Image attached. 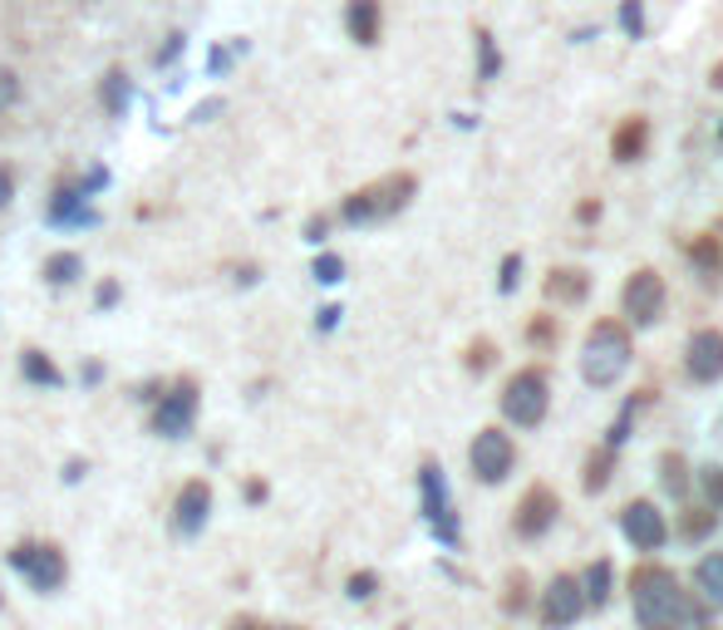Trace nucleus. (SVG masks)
<instances>
[{
  "instance_id": "nucleus-2",
  "label": "nucleus",
  "mask_w": 723,
  "mask_h": 630,
  "mask_svg": "<svg viewBox=\"0 0 723 630\" xmlns=\"http://www.w3.org/2000/svg\"><path fill=\"white\" fill-rule=\"evenodd\" d=\"M630 354H635V346H630V330L620 326V320H595L591 336H585V346H581L585 384H595V389L615 384L620 374L630 370Z\"/></svg>"
},
{
  "instance_id": "nucleus-25",
  "label": "nucleus",
  "mask_w": 723,
  "mask_h": 630,
  "mask_svg": "<svg viewBox=\"0 0 723 630\" xmlns=\"http://www.w3.org/2000/svg\"><path fill=\"white\" fill-rule=\"evenodd\" d=\"M79 271H84V261H79L74 251H60V257L44 261V281H50V286H69Z\"/></svg>"
},
{
  "instance_id": "nucleus-8",
  "label": "nucleus",
  "mask_w": 723,
  "mask_h": 630,
  "mask_svg": "<svg viewBox=\"0 0 723 630\" xmlns=\"http://www.w3.org/2000/svg\"><path fill=\"white\" fill-rule=\"evenodd\" d=\"M10 567L16 571H26V581L34 591H60L64 587V577H69V567H64V552L60 547H50V542H20L16 552H10Z\"/></svg>"
},
{
  "instance_id": "nucleus-4",
  "label": "nucleus",
  "mask_w": 723,
  "mask_h": 630,
  "mask_svg": "<svg viewBox=\"0 0 723 630\" xmlns=\"http://www.w3.org/2000/svg\"><path fill=\"white\" fill-rule=\"evenodd\" d=\"M546 409H551V384H546V374L536 370H516L508 389H502V414H508L516 429H536V423L546 419Z\"/></svg>"
},
{
  "instance_id": "nucleus-36",
  "label": "nucleus",
  "mask_w": 723,
  "mask_h": 630,
  "mask_svg": "<svg viewBox=\"0 0 723 630\" xmlns=\"http://www.w3.org/2000/svg\"><path fill=\"white\" fill-rule=\"evenodd\" d=\"M468 364H473V370H488V364H492V346H488V340H478V346L468 350Z\"/></svg>"
},
{
  "instance_id": "nucleus-13",
  "label": "nucleus",
  "mask_w": 723,
  "mask_h": 630,
  "mask_svg": "<svg viewBox=\"0 0 723 630\" xmlns=\"http://www.w3.org/2000/svg\"><path fill=\"white\" fill-rule=\"evenodd\" d=\"M556 512H561L556 492H551V488H532L522 502H516V537H526V542H532V537L551 532Z\"/></svg>"
},
{
  "instance_id": "nucleus-43",
  "label": "nucleus",
  "mask_w": 723,
  "mask_h": 630,
  "mask_svg": "<svg viewBox=\"0 0 723 630\" xmlns=\"http://www.w3.org/2000/svg\"><path fill=\"white\" fill-rule=\"evenodd\" d=\"M714 89H723V64H714V79H709Z\"/></svg>"
},
{
  "instance_id": "nucleus-26",
  "label": "nucleus",
  "mask_w": 723,
  "mask_h": 630,
  "mask_svg": "<svg viewBox=\"0 0 723 630\" xmlns=\"http://www.w3.org/2000/svg\"><path fill=\"white\" fill-rule=\"evenodd\" d=\"M660 478H664V488H670L674 498H684V492H689V463L680 453H664L660 458Z\"/></svg>"
},
{
  "instance_id": "nucleus-12",
  "label": "nucleus",
  "mask_w": 723,
  "mask_h": 630,
  "mask_svg": "<svg viewBox=\"0 0 723 630\" xmlns=\"http://www.w3.org/2000/svg\"><path fill=\"white\" fill-rule=\"evenodd\" d=\"M620 532H625L630 547H640V552H660L670 527H664V512L654 508V502H630V508L620 512Z\"/></svg>"
},
{
  "instance_id": "nucleus-16",
  "label": "nucleus",
  "mask_w": 723,
  "mask_h": 630,
  "mask_svg": "<svg viewBox=\"0 0 723 630\" xmlns=\"http://www.w3.org/2000/svg\"><path fill=\"white\" fill-rule=\"evenodd\" d=\"M84 198L89 192L79 188L74 178H60V188H54V198H50V222H94V212L84 208Z\"/></svg>"
},
{
  "instance_id": "nucleus-31",
  "label": "nucleus",
  "mask_w": 723,
  "mask_h": 630,
  "mask_svg": "<svg viewBox=\"0 0 723 630\" xmlns=\"http://www.w3.org/2000/svg\"><path fill=\"white\" fill-rule=\"evenodd\" d=\"M310 271H315V281H325V286H335V281L344 277V261L335 257V251H325V257H315V267H310Z\"/></svg>"
},
{
  "instance_id": "nucleus-40",
  "label": "nucleus",
  "mask_w": 723,
  "mask_h": 630,
  "mask_svg": "<svg viewBox=\"0 0 723 630\" xmlns=\"http://www.w3.org/2000/svg\"><path fill=\"white\" fill-rule=\"evenodd\" d=\"M325 227H330V222H325V217H315V222H310V227H305V237H310V242H325Z\"/></svg>"
},
{
  "instance_id": "nucleus-35",
  "label": "nucleus",
  "mask_w": 723,
  "mask_h": 630,
  "mask_svg": "<svg viewBox=\"0 0 723 630\" xmlns=\"http://www.w3.org/2000/svg\"><path fill=\"white\" fill-rule=\"evenodd\" d=\"M526 340H532V346H551V340H556V326H551L546 316H536L532 326H526Z\"/></svg>"
},
{
  "instance_id": "nucleus-3",
  "label": "nucleus",
  "mask_w": 723,
  "mask_h": 630,
  "mask_svg": "<svg viewBox=\"0 0 723 630\" xmlns=\"http://www.w3.org/2000/svg\"><path fill=\"white\" fill-rule=\"evenodd\" d=\"M413 188H419V182H413L409 173H394V178H384V182H370V188H360V192H350V198H344L340 217H344L350 227L384 222V217H394V212L409 208Z\"/></svg>"
},
{
  "instance_id": "nucleus-24",
  "label": "nucleus",
  "mask_w": 723,
  "mask_h": 630,
  "mask_svg": "<svg viewBox=\"0 0 723 630\" xmlns=\"http://www.w3.org/2000/svg\"><path fill=\"white\" fill-rule=\"evenodd\" d=\"M689 261H694L699 277H714L719 271V237H694V242H689Z\"/></svg>"
},
{
  "instance_id": "nucleus-23",
  "label": "nucleus",
  "mask_w": 723,
  "mask_h": 630,
  "mask_svg": "<svg viewBox=\"0 0 723 630\" xmlns=\"http://www.w3.org/2000/svg\"><path fill=\"white\" fill-rule=\"evenodd\" d=\"M719 527V518H714V508H689L684 518H680V537L684 542H704L709 532Z\"/></svg>"
},
{
  "instance_id": "nucleus-33",
  "label": "nucleus",
  "mask_w": 723,
  "mask_h": 630,
  "mask_svg": "<svg viewBox=\"0 0 723 630\" xmlns=\"http://www.w3.org/2000/svg\"><path fill=\"white\" fill-rule=\"evenodd\" d=\"M20 99V74L16 70H0V113Z\"/></svg>"
},
{
  "instance_id": "nucleus-1",
  "label": "nucleus",
  "mask_w": 723,
  "mask_h": 630,
  "mask_svg": "<svg viewBox=\"0 0 723 630\" xmlns=\"http://www.w3.org/2000/svg\"><path fill=\"white\" fill-rule=\"evenodd\" d=\"M630 596H635L640 630H680L689 621V596L674 581V571L664 567H640L630 581Z\"/></svg>"
},
{
  "instance_id": "nucleus-20",
  "label": "nucleus",
  "mask_w": 723,
  "mask_h": 630,
  "mask_svg": "<svg viewBox=\"0 0 723 630\" xmlns=\"http://www.w3.org/2000/svg\"><path fill=\"white\" fill-rule=\"evenodd\" d=\"M99 99H103V113H113V119H123V109H129V99H133L129 74H123V70H109V74H103Z\"/></svg>"
},
{
  "instance_id": "nucleus-41",
  "label": "nucleus",
  "mask_w": 723,
  "mask_h": 630,
  "mask_svg": "<svg viewBox=\"0 0 723 630\" xmlns=\"http://www.w3.org/2000/svg\"><path fill=\"white\" fill-rule=\"evenodd\" d=\"M601 217V202H581V222H595Z\"/></svg>"
},
{
  "instance_id": "nucleus-17",
  "label": "nucleus",
  "mask_w": 723,
  "mask_h": 630,
  "mask_svg": "<svg viewBox=\"0 0 723 630\" xmlns=\"http://www.w3.org/2000/svg\"><path fill=\"white\" fill-rule=\"evenodd\" d=\"M344 30H350L354 44H379V30H384L379 0H350V10H344Z\"/></svg>"
},
{
  "instance_id": "nucleus-29",
  "label": "nucleus",
  "mask_w": 723,
  "mask_h": 630,
  "mask_svg": "<svg viewBox=\"0 0 723 630\" xmlns=\"http://www.w3.org/2000/svg\"><path fill=\"white\" fill-rule=\"evenodd\" d=\"M699 488H704V498H709V508H723V468H714V463H709V468H699Z\"/></svg>"
},
{
  "instance_id": "nucleus-27",
  "label": "nucleus",
  "mask_w": 723,
  "mask_h": 630,
  "mask_svg": "<svg viewBox=\"0 0 723 630\" xmlns=\"http://www.w3.org/2000/svg\"><path fill=\"white\" fill-rule=\"evenodd\" d=\"M502 70V54H498V40L488 36V30H478V79L488 84V79H498Z\"/></svg>"
},
{
  "instance_id": "nucleus-38",
  "label": "nucleus",
  "mask_w": 723,
  "mask_h": 630,
  "mask_svg": "<svg viewBox=\"0 0 723 630\" xmlns=\"http://www.w3.org/2000/svg\"><path fill=\"white\" fill-rule=\"evenodd\" d=\"M113 301H119V281H103V286H99V306H103V311H109Z\"/></svg>"
},
{
  "instance_id": "nucleus-28",
  "label": "nucleus",
  "mask_w": 723,
  "mask_h": 630,
  "mask_svg": "<svg viewBox=\"0 0 723 630\" xmlns=\"http://www.w3.org/2000/svg\"><path fill=\"white\" fill-rule=\"evenodd\" d=\"M611 463H615V449L591 453V463H585V492H601L605 483H611Z\"/></svg>"
},
{
  "instance_id": "nucleus-11",
  "label": "nucleus",
  "mask_w": 723,
  "mask_h": 630,
  "mask_svg": "<svg viewBox=\"0 0 723 630\" xmlns=\"http://www.w3.org/2000/svg\"><path fill=\"white\" fill-rule=\"evenodd\" d=\"M684 374L694 384L723 380V330H694L684 346Z\"/></svg>"
},
{
  "instance_id": "nucleus-15",
  "label": "nucleus",
  "mask_w": 723,
  "mask_h": 630,
  "mask_svg": "<svg viewBox=\"0 0 723 630\" xmlns=\"http://www.w3.org/2000/svg\"><path fill=\"white\" fill-rule=\"evenodd\" d=\"M650 148V119H640V113H630L625 123L611 133V158L615 163H640Z\"/></svg>"
},
{
  "instance_id": "nucleus-21",
  "label": "nucleus",
  "mask_w": 723,
  "mask_h": 630,
  "mask_svg": "<svg viewBox=\"0 0 723 630\" xmlns=\"http://www.w3.org/2000/svg\"><path fill=\"white\" fill-rule=\"evenodd\" d=\"M581 596H585V606H605V601H611V561H591V567H585Z\"/></svg>"
},
{
  "instance_id": "nucleus-6",
  "label": "nucleus",
  "mask_w": 723,
  "mask_h": 630,
  "mask_svg": "<svg viewBox=\"0 0 723 630\" xmlns=\"http://www.w3.org/2000/svg\"><path fill=\"white\" fill-rule=\"evenodd\" d=\"M468 463H473L478 483H502V478H512V468H516V443H512V433H502V429H478L473 449H468Z\"/></svg>"
},
{
  "instance_id": "nucleus-42",
  "label": "nucleus",
  "mask_w": 723,
  "mask_h": 630,
  "mask_svg": "<svg viewBox=\"0 0 723 630\" xmlns=\"http://www.w3.org/2000/svg\"><path fill=\"white\" fill-rule=\"evenodd\" d=\"M232 630H267V626H261V621H237Z\"/></svg>"
},
{
  "instance_id": "nucleus-44",
  "label": "nucleus",
  "mask_w": 723,
  "mask_h": 630,
  "mask_svg": "<svg viewBox=\"0 0 723 630\" xmlns=\"http://www.w3.org/2000/svg\"><path fill=\"white\" fill-rule=\"evenodd\" d=\"M719 139H723V123H719Z\"/></svg>"
},
{
  "instance_id": "nucleus-7",
  "label": "nucleus",
  "mask_w": 723,
  "mask_h": 630,
  "mask_svg": "<svg viewBox=\"0 0 723 630\" xmlns=\"http://www.w3.org/2000/svg\"><path fill=\"white\" fill-rule=\"evenodd\" d=\"M419 498H423V518H429V527L439 532V542L458 547V518H453V502H448L443 468L433 463V458L419 468Z\"/></svg>"
},
{
  "instance_id": "nucleus-10",
  "label": "nucleus",
  "mask_w": 723,
  "mask_h": 630,
  "mask_svg": "<svg viewBox=\"0 0 723 630\" xmlns=\"http://www.w3.org/2000/svg\"><path fill=\"white\" fill-rule=\"evenodd\" d=\"M581 611H585L581 581H576V577H551L546 591H542V606H536L542 626H546V630H566V626H576Z\"/></svg>"
},
{
  "instance_id": "nucleus-37",
  "label": "nucleus",
  "mask_w": 723,
  "mask_h": 630,
  "mask_svg": "<svg viewBox=\"0 0 723 630\" xmlns=\"http://www.w3.org/2000/svg\"><path fill=\"white\" fill-rule=\"evenodd\" d=\"M10 198H16V168H6V163H0V208H6Z\"/></svg>"
},
{
  "instance_id": "nucleus-32",
  "label": "nucleus",
  "mask_w": 723,
  "mask_h": 630,
  "mask_svg": "<svg viewBox=\"0 0 723 630\" xmlns=\"http://www.w3.org/2000/svg\"><path fill=\"white\" fill-rule=\"evenodd\" d=\"M516 281H522V257H516V251H512V257H508V261H502V277H498V291H502V296H508V291H516Z\"/></svg>"
},
{
  "instance_id": "nucleus-18",
  "label": "nucleus",
  "mask_w": 723,
  "mask_h": 630,
  "mask_svg": "<svg viewBox=\"0 0 723 630\" xmlns=\"http://www.w3.org/2000/svg\"><path fill=\"white\" fill-rule=\"evenodd\" d=\"M546 296L556 306H581L585 296H591V277H585V271H571V267H556L546 277Z\"/></svg>"
},
{
  "instance_id": "nucleus-30",
  "label": "nucleus",
  "mask_w": 723,
  "mask_h": 630,
  "mask_svg": "<svg viewBox=\"0 0 723 630\" xmlns=\"http://www.w3.org/2000/svg\"><path fill=\"white\" fill-rule=\"evenodd\" d=\"M620 26H625L630 40H645V6H640V0H625V6H620Z\"/></svg>"
},
{
  "instance_id": "nucleus-9",
  "label": "nucleus",
  "mask_w": 723,
  "mask_h": 630,
  "mask_svg": "<svg viewBox=\"0 0 723 630\" xmlns=\"http://www.w3.org/2000/svg\"><path fill=\"white\" fill-rule=\"evenodd\" d=\"M198 419V384L192 380H178L168 394H158V414H153V433L163 439H182Z\"/></svg>"
},
{
  "instance_id": "nucleus-14",
  "label": "nucleus",
  "mask_w": 723,
  "mask_h": 630,
  "mask_svg": "<svg viewBox=\"0 0 723 630\" xmlns=\"http://www.w3.org/2000/svg\"><path fill=\"white\" fill-rule=\"evenodd\" d=\"M207 512H212V488H207L202 478H192V483L178 492V502H172V527H178L182 537H198L207 527Z\"/></svg>"
},
{
  "instance_id": "nucleus-22",
  "label": "nucleus",
  "mask_w": 723,
  "mask_h": 630,
  "mask_svg": "<svg viewBox=\"0 0 723 630\" xmlns=\"http://www.w3.org/2000/svg\"><path fill=\"white\" fill-rule=\"evenodd\" d=\"M20 370H26V380L30 384H60V370H54V360H50V354H40V350H26V354H20Z\"/></svg>"
},
{
  "instance_id": "nucleus-5",
  "label": "nucleus",
  "mask_w": 723,
  "mask_h": 630,
  "mask_svg": "<svg viewBox=\"0 0 723 630\" xmlns=\"http://www.w3.org/2000/svg\"><path fill=\"white\" fill-rule=\"evenodd\" d=\"M664 306H670V291H664V277L650 267H640L635 277L625 281V291H620V311H625L630 326H654V320H664Z\"/></svg>"
},
{
  "instance_id": "nucleus-19",
  "label": "nucleus",
  "mask_w": 723,
  "mask_h": 630,
  "mask_svg": "<svg viewBox=\"0 0 723 630\" xmlns=\"http://www.w3.org/2000/svg\"><path fill=\"white\" fill-rule=\"evenodd\" d=\"M694 587L704 596V606H714L723 611V552H709L704 561L694 567Z\"/></svg>"
},
{
  "instance_id": "nucleus-34",
  "label": "nucleus",
  "mask_w": 723,
  "mask_h": 630,
  "mask_svg": "<svg viewBox=\"0 0 723 630\" xmlns=\"http://www.w3.org/2000/svg\"><path fill=\"white\" fill-rule=\"evenodd\" d=\"M374 587H379L374 571H354V577H350V596H354V601H370Z\"/></svg>"
},
{
  "instance_id": "nucleus-39",
  "label": "nucleus",
  "mask_w": 723,
  "mask_h": 630,
  "mask_svg": "<svg viewBox=\"0 0 723 630\" xmlns=\"http://www.w3.org/2000/svg\"><path fill=\"white\" fill-rule=\"evenodd\" d=\"M320 330H335L340 326V306H325V311H320V320H315Z\"/></svg>"
}]
</instances>
